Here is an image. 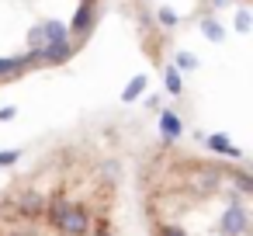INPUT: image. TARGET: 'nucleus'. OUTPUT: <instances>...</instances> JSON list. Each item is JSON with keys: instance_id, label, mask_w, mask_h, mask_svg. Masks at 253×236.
I'll list each match as a JSON object with an SVG mask.
<instances>
[{"instance_id": "f257e3e1", "label": "nucleus", "mask_w": 253, "mask_h": 236, "mask_svg": "<svg viewBox=\"0 0 253 236\" xmlns=\"http://www.w3.org/2000/svg\"><path fill=\"white\" fill-rule=\"evenodd\" d=\"M146 215L170 219L180 236H250L253 181L236 163L173 153V142L153 153L142 170Z\"/></svg>"}, {"instance_id": "f03ea898", "label": "nucleus", "mask_w": 253, "mask_h": 236, "mask_svg": "<svg viewBox=\"0 0 253 236\" xmlns=\"http://www.w3.org/2000/svg\"><path fill=\"white\" fill-rule=\"evenodd\" d=\"M39 212H42V188L35 181L11 194H0V236H115L111 198L97 208L94 222L84 233H70L56 222H45Z\"/></svg>"}, {"instance_id": "7ed1b4c3", "label": "nucleus", "mask_w": 253, "mask_h": 236, "mask_svg": "<svg viewBox=\"0 0 253 236\" xmlns=\"http://www.w3.org/2000/svg\"><path fill=\"white\" fill-rule=\"evenodd\" d=\"M42 66L39 63V52H18V56H0V80H14V77H25L28 70Z\"/></svg>"}, {"instance_id": "20e7f679", "label": "nucleus", "mask_w": 253, "mask_h": 236, "mask_svg": "<svg viewBox=\"0 0 253 236\" xmlns=\"http://www.w3.org/2000/svg\"><path fill=\"white\" fill-rule=\"evenodd\" d=\"M94 25H97V11H94V4H80L77 7V14H73V21L66 25V32H70V42H87V35L94 32Z\"/></svg>"}, {"instance_id": "39448f33", "label": "nucleus", "mask_w": 253, "mask_h": 236, "mask_svg": "<svg viewBox=\"0 0 253 236\" xmlns=\"http://www.w3.org/2000/svg\"><path fill=\"white\" fill-rule=\"evenodd\" d=\"M77 56V42H56V46H45L39 52V63L42 66H63Z\"/></svg>"}, {"instance_id": "423d86ee", "label": "nucleus", "mask_w": 253, "mask_h": 236, "mask_svg": "<svg viewBox=\"0 0 253 236\" xmlns=\"http://www.w3.org/2000/svg\"><path fill=\"white\" fill-rule=\"evenodd\" d=\"M198 28H201V35H205L208 42H215V46H218V42H225V28H222L215 18H201V25H198Z\"/></svg>"}, {"instance_id": "0eeeda50", "label": "nucleus", "mask_w": 253, "mask_h": 236, "mask_svg": "<svg viewBox=\"0 0 253 236\" xmlns=\"http://www.w3.org/2000/svg\"><path fill=\"white\" fill-rule=\"evenodd\" d=\"M142 91H146V73H139V77H132V80H128V87H125V94H122V97H125V101H135V97H139V94H142Z\"/></svg>"}, {"instance_id": "6e6552de", "label": "nucleus", "mask_w": 253, "mask_h": 236, "mask_svg": "<svg viewBox=\"0 0 253 236\" xmlns=\"http://www.w3.org/2000/svg\"><path fill=\"white\" fill-rule=\"evenodd\" d=\"M160 129H163V139H167V142H173V139L180 136V122H177L173 115H163V122H160Z\"/></svg>"}, {"instance_id": "1a4fd4ad", "label": "nucleus", "mask_w": 253, "mask_h": 236, "mask_svg": "<svg viewBox=\"0 0 253 236\" xmlns=\"http://www.w3.org/2000/svg\"><path fill=\"white\" fill-rule=\"evenodd\" d=\"M156 21H160V28H177V25H180V14L170 11V7H160V11H156Z\"/></svg>"}, {"instance_id": "9d476101", "label": "nucleus", "mask_w": 253, "mask_h": 236, "mask_svg": "<svg viewBox=\"0 0 253 236\" xmlns=\"http://www.w3.org/2000/svg\"><path fill=\"white\" fill-rule=\"evenodd\" d=\"M232 25H236V32H243V35H246V32L253 28V14H250L246 7H239V11H236V18H232Z\"/></svg>"}, {"instance_id": "9b49d317", "label": "nucleus", "mask_w": 253, "mask_h": 236, "mask_svg": "<svg viewBox=\"0 0 253 236\" xmlns=\"http://www.w3.org/2000/svg\"><path fill=\"white\" fill-rule=\"evenodd\" d=\"M163 80H167V91H170V94H180V87H184V84H180V73H177L173 66H167V70H163Z\"/></svg>"}, {"instance_id": "f8f14e48", "label": "nucleus", "mask_w": 253, "mask_h": 236, "mask_svg": "<svg viewBox=\"0 0 253 236\" xmlns=\"http://www.w3.org/2000/svg\"><path fill=\"white\" fill-rule=\"evenodd\" d=\"M198 66V59L191 56V52H177V59H173V70L180 73V70H194Z\"/></svg>"}, {"instance_id": "ddd939ff", "label": "nucleus", "mask_w": 253, "mask_h": 236, "mask_svg": "<svg viewBox=\"0 0 253 236\" xmlns=\"http://www.w3.org/2000/svg\"><path fill=\"white\" fill-rule=\"evenodd\" d=\"M4 163H18V153H0V167Z\"/></svg>"}, {"instance_id": "4468645a", "label": "nucleus", "mask_w": 253, "mask_h": 236, "mask_svg": "<svg viewBox=\"0 0 253 236\" xmlns=\"http://www.w3.org/2000/svg\"><path fill=\"white\" fill-rule=\"evenodd\" d=\"M7 118H14V108H0V122H7Z\"/></svg>"}, {"instance_id": "2eb2a0df", "label": "nucleus", "mask_w": 253, "mask_h": 236, "mask_svg": "<svg viewBox=\"0 0 253 236\" xmlns=\"http://www.w3.org/2000/svg\"><path fill=\"white\" fill-rule=\"evenodd\" d=\"M211 7H225V0H211Z\"/></svg>"}, {"instance_id": "dca6fc26", "label": "nucleus", "mask_w": 253, "mask_h": 236, "mask_svg": "<svg viewBox=\"0 0 253 236\" xmlns=\"http://www.w3.org/2000/svg\"><path fill=\"white\" fill-rule=\"evenodd\" d=\"M80 4H97V0H80Z\"/></svg>"}]
</instances>
